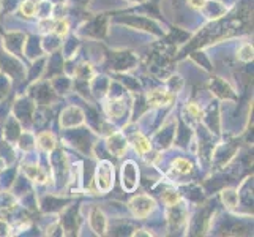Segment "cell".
Instances as JSON below:
<instances>
[{
	"label": "cell",
	"mask_w": 254,
	"mask_h": 237,
	"mask_svg": "<svg viewBox=\"0 0 254 237\" xmlns=\"http://www.w3.org/2000/svg\"><path fill=\"white\" fill-rule=\"evenodd\" d=\"M155 207H156V203L147 195H137L129 201L131 212L137 218H147Z\"/></svg>",
	"instance_id": "cell-1"
},
{
	"label": "cell",
	"mask_w": 254,
	"mask_h": 237,
	"mask_svg": "<svg viewBox=\"0 0 254 237\" xmlns=\"http://www.w3.org/2000/svg\"><path fill=\"white\" fill-rule=\"evenodd\" d=\"M95 182H96V187H98V190L101 193H108L112 188V183H114V169H112L111 163H108V161L100 163L98 169H96Z\"/></svg>",
	"instance_id": "cell-2"
},
{
	"label": "cell",
	"mask_w": 254,
	"mask_h": 237,
	"mask_svg": "<svg viewBox=\"0 0 254 237\" xmlns=\"http://www.w3.org/2000/svg\"><path fill=\"white\" fill-rule=\"evenodd\" d=\"M174 101V95L166 90H152L147 93V103L150 106H169Z\"/></svg>",
	"instance_id": "cell-3"
},
{
	"label": "cell",
	"mask_w": 254,
	"mask_h": 237,
	"mask_svg": "<svg viewBox=\"0 0 254 237\" xmlns=\"http://www.w3.org/2000/svg\"><path fill=\"white\" fill-rule=\"evenodd\" d=\"M90 226L92 230L96 234H104L106 233V228H108V220H106V215L103 214V210L95 207L90 214Z\"/></svg>",
	"instance_id": "cell-4"
},
{
	"label": "cell",
	"mask_w": 254,
	"mask_h": 237,
	"mask_svg": "<svg viewBox=\"0 0 254 237\" xmlns=\"http://www.w3.org/2000/svg\"><path fill=\"white\" fill-rule=\"evenodd\" d=\"M127 139L122 136L120 133H114L108 138V149L116 155V157H120L127 151Z\"/></svg>",
	"instance_id": "cell-5"
},
{
	"label": "cell",
	"mask_w": 254,
	"mask_h": 237,
	"mask_svg": "<svg viewBox=\"0 0 254 237\" xmlns=\"http://www.w3.org/2000/svg\"><path fill=\"white\" fill-rule=\"evenodd\" d=\"M37 144L41 151L45 152H52L56 149V138L49 131H45V133H40L38 139H37Z\"/></svg>",
	"instance_id": "cell-6"
},
{
	"label": "cell",
	"mask_w": 254,
	"mask_h": 237,
	"mask_svg": "<svg viewBox=\"0 0 254 237\" xmlns=\"http://www.w3.org/2000/svg\"><path fill=\"white\" fill-rule=\"evenodd\" d=\"M133 146H134V149H136V152H139V154H147L148 151L152 149V146H150V141L142 135V133H136L134 136H133Z\"/></svg>",
	"instance_id": "cell-7"
},
{
	"label": "cell",
	"mask_w": 254,
	"mask_h": 237,
	"mask_svg": "<svg viewBox=\"0 0 254 237\" xmlns=\"http://www.w3.org/2000/svg\"><path fill=\"white\" fill-rule=\"evenodd\" d=\"M221 199H223V203L229 207V209H234L235 206L239 204V193L235 191L234 188H226L223 190L221 193Z\"/></svg>",
	"instance_id": "cell-8"
},
{
	"label": "cell",
	"mask_w": 254,
	"mask_h": 237,
	"mask_svg": "<svg viewBox=\"0 0 254 237\" xmlns=\"http://www.w3.org/2000/svg\"><path fill=\"white\" fill-rule=\"evenodd\" d=\"M24 171L27 174V177H30L35 182H46V174L43 172L40 168H30V166H24Z\"/></svg>",
	"instance_id": "cell-9"
},
{
	"label": "cell",
	"mask_w": 254,
	"mask_h": 237,
	"mask_svg": "<svg viewBox=\"0 0 254 237\" xmlns=\"http://www.w3.org/2000/svg\"><path fill=\"white\" fill-rule=\"evenodd\" d=\"M69 30V24L66 19H59L54 22V27H52V32H54L56 35H59V37H65V35L68 33Z\"/></svg>",
	"instance_id": "cell-10"
},
{
	"label": "cell",
	"mask_w": 254,
	"mask_h": 237,
	"mask_svg": "<svg viewBox=\"0 0 254 237\" xmlns=\"http://www.w3.org/2000/svg\"><path fill=\"white\" fill-rule=\"evenodd\" d=\"M237 57L240 60H243V62H250V60H253V46L250 43H245V45L239 49Z\"/></svg>",
	"instance_id": "cell-11"
},
{
	"label": "cell",
	"mask_w": 254,
	"mask_h": 237,
	"mask_svg": "<svg viewBox=\"0 0 254 237\" xmlns=\"http://www.w3.org/2000/svg\"><path fill=\"white\" fill-rule=\"evenodd\" d=\"M174 166H175V169L182 174H188L192 171V164L188 160H183V158H177V160L174 161Z\"/></svg>",
	"instance_id": "cell-12"
},
{
	"label": "cell",
	"mask_w": 254,
	"mask_h": 237,
	"mask_svg": "<svg viewBox=\"0 0 254 237\" xmlns=\"http://www.w3.org/2000/svg\"><path fill=\"white\" fill-rule=\"evenodd\" d=\"M163 201L168 206H175L180 201V195L177 191H166L164 196H163Z\"/></svg>",
	"instance_id": "cell-13"
},
{
	"label": "cell",
	"mask_w": 254,
	"mask_h": 237,
	"mask_svg": "<svg viewBox=\"0 0 254 237\" xmlns=\"http://www.w3.org/2000/svg\"><path fill=\"white\" fill-rule=\"evenodd\" d=\"M35 11H37V6H35L32 2H24L21 5V13L24 16H27V17H32L35 14Z\"/></svg>",
	"instance_id": "cell-14"
},
{
	"label": "cell",
	"mask_w": 254,
	"mask_h": 237,
	"mask_svg": "<svg viewBox=\"0 0 254 237\" xmlns=\"http://www.w3.org/2000/svg\"><path fill=\"white\" fill-rule=\"evenodd\" d=\"M188 5L196 8V10H202V8L207 6V0H187Z\"/></svg>",
	"instance_id": "cell-15"
},
{
	"label": "cell",
	"mask_w": 254,
	"mask_h": 237,
	"mask_svg": "<svg viewBox=\"0 0 254 237\" xmlns=\"http://www.w3.org/2000/svg\"><path fill=\"white\" fill-rule=\"evenodd\" d=\"M187 111H188L190 114H192L194 117H197L199 114H200V111H199V108H197V104H196V103H190L188 106H187Z\"/></svg>",
	"instance_id": "cell-16"
},
{
	"label": "cell",
	"mask_w": 254,
	"mask_h": 237,
	"mask_svg": "<svg viewBox=\"0 0 254 237\" xmlns=\"http://www.w3.org/2000/svg\"><path fill=\"white\" fill-rule=\"evenodd\" d=\"M133 236H150V233H142V230H139V231H136Z\"/></svg>",
	"instance_id": "cell-17"
}]
</instances>
